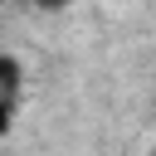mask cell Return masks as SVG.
I'll return each mask as SVG.
<instances>
[{
  "label": "cell",
  "mask_w": 156,
  "mask_h": 156,
  "mask_svg": "<svg viewBox=\"0 0 156 156\" xmlns=\"http://www.w3.org/2000/svg\"><path fill=\"white\" fill-rule=\"evenodd\" d=\"M146 156H156V146H151V151H146Z\"/></svg>",
  "instance_id": "cell-3"
},
{
  "label": "cell",
  "mask_w": 156,
  "mask_h": 156,
  "mask_svg": "<svg viewBox=\"0 0 156 156\" xmlns=\"http://www.w3.org/2000/svg\"><path fill=\"white\" fill-rule=\"evenodd\" d=\"M24 5H34V10H63V5H73V0H24Z\"/></svg>",
  "instance_id": "cell-2"
},
{
  "label": "cell",
  "mask_w": 156,
  "mask_h": 156,
  "mask_svg": "<svg viewBox=\"0 0 156 156\" xmlns=\"http://www.w3.org/2000/svg\"><path fill=\"white\" fill-rule=\"evenodd\" d=\"M20 88H24V68H20V58H15V54H5V49H0V136H5V132H10V122H15Z\"/></svg>",
  "instance_id": "cell-1"
}]
</instances>
